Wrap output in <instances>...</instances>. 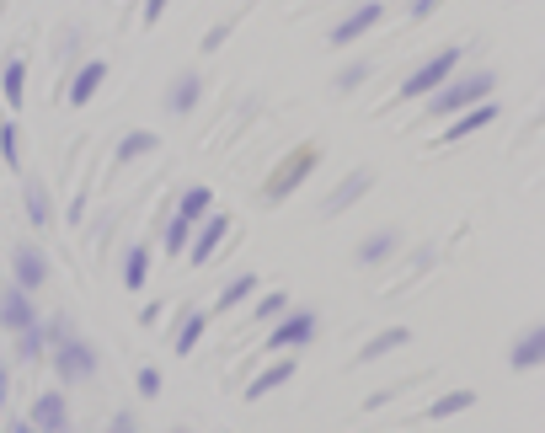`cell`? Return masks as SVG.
<instances>
[{
	"instance_id": "7402d4cb",
	"label": "cell",
	"mask_w": 545,
	"mask_h": 433,
	"mask_svg": "<svg viewBox=\"0 0 545 433\" xmlns=\"http://www.w3.org/2000/svg\"><path fill=\"white\" fill-rule=\"evenodd\" d=\"M252 289H257V273H236V278H230V284L220 289V311H230V305H241L246 295H252Z\"/></svg>"
},
{
	"instance_id": "2e32d148",
	"label": "cell",
	"mask_w": 545,
	"mask_h": 433,
	"mask_svg": "<svg viewBox=\"0 0 545 433\" xmlns=\"http://www.w3.org/2000/svg\"><path fill=\"white\" fill-rule=\"evenodd\" d=\"M364 188H369V172H348V182H342V188H337L332 198H326V204H321V214H342V209H348V204H353V198L364 193Z\"/></svg>"
},
{
	"instance_id": "ac0fdd59",
	"label": "cell",
	"mask_w": 545,
	"mask_h": 433,
	"mask_svg": "<svg viewBox=\"0 0 545 433\" xmlns=\"http://www.w3.org/2000/svg\"><path fill=\"white\" fill-rule=\"evenodd\" d=\"M391 252H396V236H391V230H375V236L358 241V262H369V268H375V262H385Z\"/></svg>"
},
{
	"instance_id": "e575fe53",
	"label": "cell",
	"mask_w": 545,
	"mask_h": 433,
	"mask_svg": "<svg viewBox=\"0 0 545 433\" xmlns=\"http://www.w3.org/2000/svg\"><path fill=\"white\" fill-rule=\"evenodd\" d=\"M161 11H166V0H145V22H161Z\"/></svg>"
},
{
	"instance_id": "30bf717a",
	"label": "cell",
	"mask_w": 545,
	"mask_h": 433,
	"mask_svg": "<svg viewBox=\"0 0 545 433\" xmlns=\"http://www.w3.org/2000/svg\"><path fill=\"white\" fill-rule=\"evenodd\" d=\"M70 423V407H65V396L59 391H43L33 401V428H65Z\"/></svg>"
},
{
	"instance_id": "4dcf8cb0",
	"label": "cell",
	"mask_w": 545,
	"mask_h": 433,
	"mask_svg": "<svg viewBox=\"0 0 545 433\" xmlns=\"http://www.w3.org/2000/svg\"><path fill=\"white\" fill-rule=\"evenodd\" d=\"M139 396H161V369H139Z\"/></svg>"
},
{
	"instance_id": "d6a6232c",
	"label": "cell",
	"mask_w": 545,
	"mask_h": 433,
	"mask_svg": "<svg viewBox=\"0 0 545 433\" xmlns=\"http://www.w3.org/2000/svg\"><path fill=\"white\" fill-rule=\"evenodd\" d=\"M225 38H230V27H225V22H220V27H209V38H204V49H220V43H225Z\"/></svg>"
},
{
	"instance_id": "4fadbf2b",
	"label": "cell",
	"mask_w": 545,
	"mask_h": 433,
	"mask_svg": "<svg viewBox=\"0 0 545 433\" xmlns=\"http://www.w3.org/2000/svg\"><path fill=\"white\" fill-rule=\"evenodd\" d=\"M289 380H294V359H278V364H268L252 385H246V401L268 396V391H278V385H289Z\"/></svg>"
},
{
	"instance_id": "83f0119b",
	"label": "cell",
	"mask_w": 545,
	"mask_h": 433,
	"mask_svg": "<svg viewBox=\"0 0 545 433\" xmlns=\"http://www.w3.org/2000/svg\"><path fill=\"white\" fill-rule=\"evenodd\" d=\"M43 343H49V332H43L38 321H33V327L22 332V343H17V353H22V359H38V353H43Z\"/></svg>"
},
{
	"instance_id": "9a60e30c",
	"label": "cell",
	"mask_w": 545,
	"mask_h": 433,
	"mask_svg": "<svg viewBox=\"0 0 545 433\" xmlns=\"http://www.w3.org/2000/svg\"><path fill=\"white\" fill-rule=\"evenodd\" d=\"M401 343H412V332L407 327H385L380 337H369L364 348H358V364H369V359H380V353H396Z\"/></svg>"
},
{
	"instance_id": "6da1fadb",
	"label": "cell",
	"mask_w": 545,
	"mask_h": 433,
	"mask_svg": "<svg viewBox=\"0 0 545 433\" xmlns=\"http://www.w3.org/2000/svg\"><path fill=\"white\" fill-rule=\"evenodd\" d=\"M492 91H497L492 70H476V75H465V81H455V86H439V91H433V113H439V118L465 113V107L492 102Z\"/></svg>"
},
{
	"instance_id": "8fae6325",
	"label": "cell",
	"mask_w": 545,
	"mask_h": 433,
	"mask_svg": "<svg viewBox=\"0 0 545 433\" xmlns=\"http://www.w3.org/2000/svg\"><path fill=\"white\" fill-rule=\"evenodd\" d=\"M225 230H230V220H225V214H209V220H204V230H198V236H193V246H188V252H193V262H209V257H214V246L225 241Z\"/></svg>"
},
{
	"instance_id": "1f68e13d",
	"label": "cell",
	"mask_w": 545,
	"mask_h": 433,
	"mask_svg": "<svg viewBox=\"0 0 545 433\" xmlns=\"http://www.w3.org/2000/svg\"><path fill=\"white\" fill-rule=\"evenodd\" d=\"M289 305H294L289 295H268V300H262V305H257V311H262V316H284V311H289Z\"/></svg>"
},
{
	"instance_id": "484cf974",
	"label": "cell",
	"mask_w": 545,
	"mask_h": 433,
	"mask_svg": "<svg viewBox=\"0 0 545 433\" xmlns=\"http://www.w3.org/2000/svg\"><path fill=\"white\" fill-rule=\"evenodd\" d=\"M465 407H476V396H471V391H449V396L433 401V417H455V412H465Z\"/></svg>"
},
{
	"instance_id": "7a4b0ae2",
	"label": "cell",
	"mask_w": 545,
	"mask_h": 433,
	"mask_svg": "<svg viewBox=\"0 0 545 433\" xmlns=\"http://www.w3.org/2000/svg\"><path fill=\"white\" fill-rule=\"evenodd\" d=\"M54 337H59V348H54L59 380H86L91 369H97V353H91V343L70 337V332H65V321H54Z\"/></svg>"
},
{
	"instance_id": "e0dca14e",
	"label": "cell",
	"mask_w": 545,
	"mask_h": 433,
	"mask_svg": "<svg viewBox=\"0 0 545 433\" xmlns=\"http://www.w3.org/2000/svg\"><path fill=\"white\" fill-rule=\"evenodd\" d=\"M487 123H492V102H481V107H465V113L455 118V129H444V139H465V134L487 129Z\"/></svg>"
},
{
	"instance_id": "9c48e42d",
	"label": "cell",
	"mask_w": 545,
	"mask_h": 433,
	"mask_svg": "<svg viewBox=\"0 0 545 433\" xmlns=\"http://www.w3.org/2000/svg\"><path fill=\"white\" fill-rule=\"evenodd\" d=\"M198 97H204V81H198V75L188 70V75H177V81H171V91H166V107H171V113H193V107H198Z\"/></svg>"
},
{
	"instance_id": "4316f807",
	"label": "cell",
	"mask_w": 545,
	"mask_h": 433,
	"mask_svg": "<svg viewBox=\"0 0 545 433\" xmlns=\"http://www.w3.org/2000/svg\"><path fill=\"white\" fill-rule=\"evenodd\" d=\"M166 246H171V252H182V246H193V220H188V214H177V220L166 225Z\"/></svg>"
},
{
	"instance_id": "f546056e",
	"label": "cell",
	"mask_w": 545,
	"mask_h": 433,
	"mask_svg": "<svg viewBox=\"0 0 545 433\" xmlns=\"http://www.w3.org/2000/svg\"><path fill=\"white\" fill-rule=\"evenodd\" d=\"M0 156L17 166V123H0Z\"/></svg>"
},
{
	"instance_id": "44dd1931",
	"label": "cell",
	"mask_w": 545,
	"mask_h": 433,
	"mask_svg": "<svg viewBox=\"0 0 545 433\" xmlns=\"http://www.w3.org/2000/svg\"><path fill=\"white\" fill-rule=\"evenodd\" d=\"M145 273H150V252H145V246H134V252L123 257V284H129V289H145Z\"/></svg>"
},
{
	"instance_id": "ffe728a7",
	"label": "cell",
	"mask_w": 545,
	"mask_h": 433,
	"mask_svg": "<svg viewBox=\"0 0 545 433\" xmlns=\"http://www.w3.org/2000/svg\"><path fill=\"white\" fill-rule=\"evenodd\" d=\"M204 327H209V316H204V311H188V316H182L177 343H171V348H177V353H193V348H198V337H204Z\"/></svg>"
},
{
	"instance_id": "d4e9b609",
	"label": "cell",
	"mask_w": 545,
	"mask_h": 433,
	"mask_svg": "<svg viewBox=\"0 0 545 433\" xmlns=\"http://www.w3.org/2000/svg\"><path fill=\"white\" fill-rule=\"evenodd\" d=\"M150 150H155V134H145V129H139V134H123V145H118V161L150 156Z\"/></svg>"
},
{
	"instance_id": "603a6c76",
	"label": "cell",
	"mask_w": 545,
	"mask_h": 433,
	"mask_svg": "<svg viewBox=\"0 0 545 433\" xmlns=\"http://www.w3.org/2000/svg\"><path fill=\"white\" fill-rule=\"evenodd\" d=\"M27 220H33V225H49L54 220V204H49V193H43L38 182L27 188Z\"/></svg>"
},
{
	"instance_id": "7c38bea8",
	"label": "cell",
	"mask_w": 545,
	"mask_h": 433,
	"mask_svg": "<svg viewBox=\"0 0 545 433\" xmlns=\"http://www.w3.org/2000/svg\"><path fill=\"white\" fill-rule=\"evenodd\" d=\"M380 17H385V11H380V0H369V6H358V11H353L348 22H337V33H332V43H353L358 33H369V27H375Z\"/></svg>"
},
{
	"instance_id": "d6986e66",
	"label": "cell",
	"mask_w": 545,
	"mask_h": 433,
	"mask_svg": "<svg viewBox=\"0 0 545 433\" xmlns=\"http://www.w3.org/2000/svg\"><path fill=\"white\" fill-rule=\"evenodd\" d=\"M0 97H6L11 107H22V97H27V65L22 59H11L6 75H0Z\"/></svg>"
},
{
	"instance_id": "277c9868",
	"label": "cell",
	"mask_w": 545,
	"mask_h": 433,
	"mask_svg": "<svg viewBox=\"0 0 545 433\" xmlns=\"http://www.w3.org/2000/svg\"><path fill=\"white\" fill-rule=\"evenodd\" d=\"M460 65V49H444V54H433L423 70H412L407 75V86H401V97H423V91H439V81H449Z\"/></svg>"
},
{
	"instance_id": "836d02e7",
	"label": "cell",
	"mask_w": 545,
	"mask_h": 433,
	"mask_svg": "<svg viewBox=\"0 0 545 433\" xmlns=\"http://www.w3.org/2000/svg\"><path fill=\"white\" fill-rule=\"evenodd\" d=\"M433 11H439V0H412V17H417V22L433 17Z\"/></svg>"
},
{
	"instance_id": "3957f363",
	"label": "cell",
	"mask_w": 545,
	"mask_h": 433,
	"mask_svg": "<svg viewBox=\"0 0 545 433\" xmlns=\"http://www.w3.org/2000/svg\"><path fill=\"white\" fill-rule=\"evenodd\" d=\"M310 166H316V145H300V150H294V156H289L284 166H278L273 177H268V198H273V204L300 188V182L310 177Z\"/></svg>"
},
{
	"instance_id": "cb8c5ba5",
	"label": "cell",
	"mask_w": 545,
	"mask_h": 433,
	"mask_svg": "<svg viewBox=\"0 0 545 433\" xmlns=\"http://www.w3.org/2000/svg\"><path fill=\"white\" fill-rule=\"evenodd\" d=\"M204 209H214L209 188H188L182 193V204H177V214H188V220H204Z\"/></svg>"
},
{
	"instance_id": "5bb4252c",
	"label": "cell",
	"mask_w": 545,
	"mask_h": 433,
	"mask_svg": "<svg viewBox=\"0 0 545 433\" xmlns=\"http://www.w3.org/2000/svg\"><path fill=\"white\" fill-rule=\"evenodd\" d=\"M102 81H107V65H102V59H91V65L70 81V102H75V107H86L91 97H97V86H102Z\"/></svg>"
},
{
	"instance_id": "d590c367",
	"label": "cell",
	"mask_w": 545,
	"mask_h": 433,
	"mask_svg": "<svg viewBox=\"0 0 545 433\" xmlns=\"http://www.w3.org/2000/svg\"><path fill=\"white\" fill-rule=\"evenodd\" d=\"M0 401H6V364H0Z\"/></svg>"
},
{
	"instance_id": "ba28073f",
	"label": "cell",
	"mask_w": 545,
	"mask_h": 433,
	"mask_svg": "<svg viewBox=\"0 0 545 433\" xmlns=\"http://www.w3.org/2000/svg\"><path fill=\"white\" fill-rule=\"evenodd\" d=\"M11 268H17V284H22V289H38L43 278H49V262H43V252H38V246H17Z\"/></svg>"
},
{
	"instance_id": "5b68a950",
	"label": "cell",
	"mask_w": 545,
	"mask_h": 433,
	"mask_svg": "<svg viewBox=\"0 0 545 433\" xmlns=\"http://www.w3.org/2000/svg\"><path fill=\"white\" fill-rule=\"evenodd\" d=\"M310 337H316V316L310 311H284L278 316V327L268 337V348H305Z\"/></svg>"
},
{
	"instance_id": "f1b7e54d",
	"label": "cell",
	"mask_w": 545,
	"mask_h": 433,
	"mask_svg": "<svg viewBox=\"0 0 545 433\" xmlns=\"http://www.w3.org/2000/svg\"><path fill=\"white\" fill-rule=\"evenodd\" d=\"M364 75H369V65H364V59H353V65L337 75V91H353V86H364Z\"/></svg>"
},
{
	"instance_id": "52a82bcc",
	"label": "cell",
	"mask_w": 545,
	"mask_h": 433,
	"mask_svg": "<svg viewBox=\"0 0 545 433\" xmlns=\"http://www.w3.org/2000/svg\"><path fill=\"white\" fill-rule=\"evenodd\" d=\"M508 364H513V369H535V364H545V327H529L519 343L508 348Z\"/></svg>"
},
{
	"instance_id": "8992f818",
	"label": "cell",
	"mask_w": 545,
	"mask_h": 433,
	"mask_svg": "<svg viewBox=\"0 0 545 433\" xmlns=\"http://www.w3.org/2000/svg\"><path fill=\"white\" fill-rule=\"evenodd\" d=\"M27 295H33V289L17 284L6 300H0V327H11V332H27V327H33L38 311H33V300H27Z\"/></svg>"
}]
</instances>
